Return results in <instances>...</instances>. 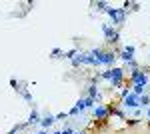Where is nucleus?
<instances>
[{
    "mask_svg": "<svg viewBox=\"0 0 150 134\" xmlns=\"http://www.w3.org/2000/svg\"><path fill=\"white\" fill-rule=\"evenodd\" d=\"M90 56H94L96 60H98V64H114V60H116V56L112 54V52H102L100 48H94L92 52H90Z\"/></svg>",
    "mask_w": 150,
    "mask_h": 134,
    "instance_id": "f257e3e1",
    "label": "nucleus"
},
{
    "mask_svg": "<svg viewBox=\"0 0 150 134\" xmlns=\"http://www.w3.org/2000/svg\"><path fill=\"white\" fill-rule=\"evenodd\" d=\"M106 14L112 18V24H122L124 22V18H126V10L124 8H106Z\"/></svg>",
    "mask_w": 150,
    "mask_h": 134,
    "instance_id": "f03ea898",
    "label": "nucleus"
},
{
    "mask_svg": "<svg viewBox=\"0 0 150 134\" xmlns=\"http://www.w3.org/2000/svg\"><path fill=\"white\" fill-rule=\"evenodd\" d=\"M102 34H104V38H106L108 42H118V40H120L118 30L110 28V24H102Z\"/></svg>",
    "mask_w": 150,
    "mask_h": 134,
    "instance_id": "7ed1b4c3",
    "label": "nucleus"
},
{
    "mask_svg": "<svg viewBox=\"0 0 150 134\" xmlns=\"http://www.w3.org/2000/svg\"><path fill=\"white\" fill-rule=\"evenodd\" d=\"M122 78H124V70H122V68H112V76H110L112 86H120Z\"/></svg>",
    "mask_w": 150,
    "mask_h": 134,
    "instance_id": "20e7f679",
    "label": "nucleus"
},
{
    "mask_svg": "<svg viewBox=\"0 0 150 134\" xmlns=\"http://www.w3.org/2000/svg\"><path fill=\"white\" fill-rule=\"evenodd\" d=\"M92 112H94V118H96V120H106V118H108V114H110L106 106H94Z\"/></svg>",
    "mask_w": 150,
    "mask_h": 134,
    "instance_id": "39448f33",
    "label": "nucleus"
},
{
    "mask_svg": "<svg viewBox=\"0 0 150 134\" xmlns=\"http://www.w3.org/2000/svg\"><path fill=\"white\" fill-rule=\"evenodd\" d=\"M124 106H126V108H138V106H140L138 96H134L132 92H130L128 96H124Z\"/></svg>",
    "mask_w": 150,
    "mask_h": 134,
    "instance_id": "423d86ee",
    "label": "nucleus"
},
{
    "mask_svg": "<svg viewBox=\"0 0 150 134\" xmlns=\"http://www.w3.org/2000/svg\"><path fill=\"white\" fill-rule=\"evenodd\" d=\"M134 50H136L134 46H126V48L122 50V56H120V58H122L124 62H132V60H134Z\"/></svg>",
    "mask_w": 150,
    "mask_h": 134,
    "instance_id": "0eeeda50",
    "label": "nucleus"
},
{
    "mask_svg": "<svg viewBox=\"0 0 150 134\" xmlns=\"http://www.w3.org/2000/svg\"><path fill=\"white\" fill-rule=\"evenodd\" d=\"M88 98H92L94 102L100 100V92H98V88H96V86H90V88H88Z\"/></svg>",
    "mask_w": 150,
    "mask_h": 134,
    "instance_id": "6e6552de",
    "label": "nucleus"
},
{
    "mask_svg": "<svg viewBox=\"0 0 150 134\" xmlns=\"http://www.w3.org/2000/svg\"><path fill=\"white\" fill-rule=\"evenodd\" d=\"M132 82H134V84H144V86H146V84H148V76H146L144 72H140V74L132 80Z\"/></svg>",
    "mask_w": 150,
    "mask_h": 134,
    "instance_id": "1a4fd4ad",
    "label": "nucleus"
},
{
    "mask_svg": "<svg viewBox=\"0 0 150 134\" xmlns=\"http://www.w3.org/2000/svg\"><path fill=\"white\" fill-rule=\"evenodd\" d=\"M54 122H56V118H54V116H46V118H42V120H40V126H42V128H48V126H52Z\"/></svg>",
    "mask_w": 150,
    "mask_h": 134,
    "instance_id": "9d476101",
    "label": "nucleus"
},
{
    "mask_svg": "<svg viewBox=\"0 0 150 134\" xmlns=\"http://www.w3.org/2000/svg\"><path fill=\"white\" fill-rule=\"evenodd\" d=\"M38 122H40V114H38V110H32L30 118H28V124H38Z\"/></svg>",
    "mask_w": 150,
    "mask_h": 134,
    "instance_id": "9b49d317",
    "label": "nucleus"
},
{
    "mask_svg": "<svg viewBox=\"0 0 150 134\" xmlns=\"http://www.w3.org/2000/svg\"><path fill=\"white\" fill-rule=\"evenodd\" d=\"M144 88H146L144 84H134V88H132V94H134V96H142Z\"/></svg>",
    "mask_w": 150,
    "mask_h": 134,
    "instance_id": "f8f14e48",
    "label": "nucleus"
},
{
    "mask_svg": "<svg viewBox=\"0 0 150 134\" xmlns=\"http://www.w3.org/2000/svg\"><path fill=\"white\" fill-rule=\"evenodd\" d=\"M138 102H140V106H144V108H146V106L150 104V96H140Z\"/></svg>",
    "mask_w": 150,
    "mask_h": 134,
    "instance_id": "ddd939ff",
    "label": "nucleus"
},
{
    "mask_svg": "<svg viewBox=\"0 0 150 134\" xmlns=\"http://www.w3.org/2000/svg\"><path fill=\"white\" fill-rule=\"evenodd\" d=\"M94 6H96V10H100V12H106V8H108V4H106V2H96Z\"/></svg>",
    "mask_w": 150,
    "mask_h": 134,
    "instance_id": "4468645a",
    "label": "nucleus"
},
{
    "mask_svg": "<svg viewBox=\"0 0 150 134\" xmlns=\"http://www.w3.org/2000/svg\"><path fill=\"white\" fill-rule=\"evenodd\" d=\"M76 56V50H68V52H62V58H68V60H72Z\"/></svg>",
    "mask_w": 150,
    "mask_h": 134,
    "instance_id": "2eb2a0df",
    "label": "nucleus"
},
{
    "mask_svg": "<svg viewBox=\"0 0 150 134\" xmlns=\"http://www.w3.org/2000/svg\"><path fill=\"white\" fill-rule=\"evenodd\" d=\"M110 76H112V70H106V72L100 74V78H106V80H110Z\"/></svg>",
    "mask_w": 150,
    "mask_h": 134,
    "instance_id": "dca6fc26",
    "label": "nucleus"
},
{
    "mask_svg": "<svg viewBox=\"0 0 150 134\" xmlns=\"http://www.w3.org/2000/svg\"><path fill=\"white\" fill-rule=\"evenodd\" d=\"M86 100V108H94V100L92 98H84Z\"/></svg>",
    "mask_w": 150,
    "mask_h": 134,
    "instance_id": "f3484780",
    "label": "nucleus"
},
{
    "mask_svg": "<svg viewBox=\"0 0 150 134\" xmlns=\"http://www.w3.org/2000/svg\"><path fill=\"white\" fill-rule=\"evenodd\" d=\"M66 116H68V112H60V114L54 116V118H56V120H62V118H66Z\"/></svg>",
    "mask_w": 150,
    "mask_h": 134,
    "instance_id": "a211bd4d",
    "label": "nucleus"
},
{
    "mask_svg": "<svg viewBox=\"0 0 150 134\" xmlns=\"http://www.w3.org/2000/svg\"><path fill=\"white\" fill-rule=\"evenodd\" d=\"M60 54H62V50H58V48H54V50H52V58H58Z\"/></svg>",
    "mask_w": 150,
    "mask_h": 134,
    "instance_id": "6ab92c4d",
    "label": "nucleus"
},
{
    "mask_svg": "<svg viewBox=\"0 0 150 134\" xmlns=\"http://www.w3.org/2000/svg\"><path fill=\"white\" fill-rule=\"evenodd\" d=\"M60 132L62 134H74V130H72V128H64V130H60Z\"/></svg>",
    "mask_w": 150,
    "mask_h": 134,
    "instance_id": "aec40b11",
    "label": "nucleus"
},
{
    "mask_svg": "<svg viewBox=\"0 0 150 134\" xmlns=\"http://www.w3.org/2000/svg\"><path fill=\"white\" fill-rule=\"evenodd\" d=\"M36 134H46V132H44V130H40V132H36Z\"/></svg>",
    "mask_w": 150,
    "mask_h": 134,
    "instance_id": "412c9836",
    "label": "nucleus"
},
{
    "mask_svg": "<svg viewBox=\"0 0 150 134\" xmlns=\"http://www.w3.org/2000/svg\"><path fill=\"white\" fill-rule=\"evenodd\" d=\"M54 134H62V132H60V130H56V132H54Z\"/></svg>",
    "mask_w": 150,
    "mask_h": 134,
    "instance_id": "4be33fe9",
    "label": "nucleus"
},
{
    "mask_svg": "<svg viewBox=\"0 0 150 134\" xmlns=\"http://www.w3.org/2000/svg\"><path fill=\"white\" fill-rule=\"evenodd\" d=\"M148 118H150V110H148Z\"/></svg>",
    "mask_w": 150,
    "mask_h": 134,
    "instance_id": "5701e85b",
    "label": "nucleus"
}]
</instances>
